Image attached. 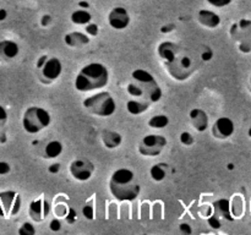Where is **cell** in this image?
<instances>
[{
  "mask_svg": "<svg viewBox=\"0 0 251 235\" xmlns=\"http://www.w3.org/2000/svg\"><path fill=\"white\" fill-rule=\"evenodd\" d=\"M110 193L119 202H131L140 196L141 185L136 174L129 168H119L113 171L108 183Z\"/></svg>",
  "mask_w": 251,
  "mask_h": 235,
  "instance_id": "1",
  "label": "cell"
},
{
  "mask_svg": "<svg viewBox=\"0 0 251 235\" xmlns=\"http://www.w3.org/2000/svg\"><path fill=\"white\" fill-rule=\"evenodd\" d=\"M109 82V70L102 63H90L83 66L75 77V90L92 92L104 88Z\"/></svg>",
  "mask_w": 251,
  "mask_h": 235,
  "instance_id": "2",
  "label": "cell"
},
{
  "mask_svg": "<svg viewBox=\"0 0 251 235\" xmlns=\"http://www.w3.org/2000/svg\"><path fill=\"white\" fill-rule=\"evenodd\" d=\"M83 108L98 118H109L117 112V103L109 92L100 91L90 95L82 102Z\"/></svg>",
  "mask_w": 251,
  "mask_h": 235,
  "instance_id": "3",
  "label": "cell"
},
{
  "mask_svg": "<svg viewBox=\"0 0 251 235\" xmlns=\"http://www.w3.org/2000/svg\"><path fill=\"white\" fill-rule=\"evenodd\" d=\"M51 117L47 109L42 107H29L22 117V127L29 135H36L50 125Z\"/></svg>",
  "mask_w": 251,
  "mask_h": 235,
  "instance_id": "4",
  "label": "cell"
},
{
  "mask_svg": "<svg viewBox=\"0 0 251 235\" xmlns=\"http://www.w3.org/2000/svg\"><path fill=\"white\" fill-rule=\"evenodd\" d=\"M131 78L142 86L145 93H146L147 100L151 104L159 102L162 99L163 92H162L161 86L158 85L154 76L150 71L145 70V69H135L131 72Z\"/></svg>",
  "mask_w": 251,
  "mask_h": 235,
  "instance_id": "5",
  "label": "cell"
},
{
  "mask_svg": "<svg viewBox=\"0 0 251 235\" xmlns=\"http://www.w3.org/2000/svg\"><path fill=\"white\" fill-rule=\"evenodd\" d=\"M167 72L176 81H185L196 71L193 58L181 51L172 63L164 64Z\"/></svg>",
  "mask_w": 251,
  "mask_h": 235,
  "instance_id": "6",
  "label": "cell"
},
{
  "mask_svg": "<svg viewBox=\"0 0 251 235\" xmlns=\"http://www.w3.org/2000/svg\"><path fill=\"white\" fill-rule=\"evenodd\" d=\"M168 141L163 135L150 134L142 137L137 146V151L144 157H157L162 153Z\"/></svg>",
  "mask_w": 251,
  "mask_h": 235,
  "instance_id": "7",
  "label": "cell"
},
{
  "mask_svg": "<svg viewBox=\"0 0 251 235\" xmlns=\"http://www.w3.org/2000/svg\"><path fill=\"white\" fill-rule=\"evenodd\" d=\"M22 198L16 191L6 190L0 192V217L10 218L21 211Z\"/></svg>",
  "mask_w": 251,
  "mask_h": 235,
  "instance_id": "8",
  "label": "cell"
},
{
  "mask_svg": "<svg viewBox=\"0 0 251 235\" xmlns=\"http://www.w3.org/2000/svg\"><path fill=\"white\" fill-rule=\"evenodd\" d=\"M69 171L75 180L83 183L92 178L93 173H95V165L88 159L77 158L71 162L69 165Z\"/></svg>",
  "mask_w": 251,
  "mask_h": 235,
  "instance_id": "9",
  "label": "cell"
},
{
  "mask_svg": "<svg viewBox=\"0 0 251 235\" xmlns=\"http://www.w3.org/2000/svg\"><path fill=\"white\" fill-rule=\"evenodd\" d=\"M41 80L44 83H51L58 80L63 73V64L61 60L56 56H49L44 65L41 69Z\"/></svg>",
  "mask_w": 251,
  "mask_h": 235,
  "instance_id": "10",
  "label": "cell"
},
{
  "mask_svg": "<svg viewBox=\"0 0 251 235\" xmlns=\"http://www.w3.org/2000/svg\"><path fill=\"white\" fill-rule=\"evenodd\" d=\"M51 211V206L46 198H36L31 201L28 206V215L33 222L41 223L49 215Z\"/></svg>",
  "mask_w": 251,
  "mask_h": 235,
  "instance_id": "11",
  "label": "cell"
},
{
  "mask_svg": "<svg viewBox=\"0 0 251 235\" xmlns=\"http://www.w3.org/2000/svg\"><path fill=\"white\" fill-rule=\"evenodd\" d=\"M130 15L124 6H115L108 14V24L113 29L123 31L130 24Z\"/></svg>",
  "mask_w": 251,
  "mask_h": 235,
  "instance_id": "12",
  "label": "cell"
},
{
  "mask_svg": "<svg viewBox=\"0 0 251 235\" xmlns=\"http://www.w3.org/2000/svg\"><path fill=\"white\" fill-rule=\"evenodd\" d=\"M234 121L230 118L221 117L213 122L211 132H212V136L216 137V139L227 140L234 134Z\"/></svg>",
  "mask_w": 251,
  "mask_h": 235,
  "instance_id": "13",
  "label": "cell"
},
{
  "mask_svg": "<svg viewBox=\"0 0 251 235\" xmlns=\"http://www.w3.org/2000/svg\"><path fill=\"white\" fill-rule=\"evenodd\" d=\"M181 53L180 47L176 43H173L171 41L161 42L157 47V55L163 61V64L172 63L179 54Z\"/></svg>",
  "mask_w": 251,
  "mask_h": 235,
  "instance_id": "14",
  "label": "cell"
},
{
  "mask_svg": "<svg viewBox=\"0 0 251 235\" xmlns=\"http://www.w3.org/2000/svg\"><path fill=\"white\" fill-rule=\"evenodd\" d=\"M189 118H190L191 125L194 126V129L199 132H203L208 129V115L201 108H194L189 113Z\"/></svg>",
  "mask_w": 251,
  "mask_h": 235,
  "instance_id": "15",
  "label": "cell"
},
{
  "mask_svg": "<svg viewBox=\"0 0 251 235\" xmlns=\"http://www.w3.org/2000/svg\"><path fill=\"white\" fill-rule=\"evenodd\" d=\"M20 53V47L11 39H0V60H14Z\"/></svg>",
  "mask_w": 251,
  "mask_h": 235,
  "instance_id": "16",
  "label": "cell"
},
{
  "mask_svg": "<svg viewBox=\"0 0 251 235\" xmlns=\"http://www.w3.org/2000/svg\"><path fill=\"white\" fill-rule=\"evenodd\" d=\"M198 21L201 26L206 27V28L215 29L221 24V17L215 11L203 9L198 12Z\"/></svg>",
  "mask_w": 251,
  "mask_h": 235,
  "instance_id": "17",
  "label": "cell"
},
{
  "mask_svg": "<svg viewBox=\"0 0 251 235\" xmlns=\"http://www.w3.org/2000/svg\"><path fill=\"white\" fill-rule=\"evenodd\" d=\"M213 213L217 214L221 219H227V220H233L234 219V215L232 213V205H230V201L228 198H220V200H216L212 203Z\"/></svg>",
  "mask_w": 251,
  "mask_h": 235,
  "instance_id": "18",
  "label": "cell"
},
{
  "mask_svg": "<svg viewBox=\"0 0 251 235\" xmlns=\"http://www.w3.org/2000/svg\"><path fill=\"white\" fill-rule=\"evenodd\" d=\"M91 42L90 36L83 32H70L64 36V43L70 48H81L83 46H87Z\"/></svg>",
  "mask_w": 251,
  "mask_h": 235,
  "instance_id": "19",
  "label": "cell"
},
{
  "mask_svg": "<svg viewBox=\"0 0 251 235\" xmlns=\"http://www.w3.org/2000/svg\"><path fill=\"white\" fill-rule=\"evenodd\" d=\"M100 137H102L103 144L108 149H115L123 143L122 135L117 131H112V130H104Z\"/></svg>",
  "mask_w": 251,
  "mask_h": 235,
  "instance_id": "20",
  "label": "cell"
},
{
  "mask_svg": "<svg viewBox=\"0 0 251 235\" xmlns=\"http://www.w3.org/2000/svg\"><path fill=\"white\" fill-rule=\"evenodd\" d=\"M150 107H151L150 103L141 99H136V98H132V99H129L126 102V110L131 115L144 114L145 112H147L150 109Z\"/></svg>",
  "mask_w": 251,
  "mask_h": 235,
  "instance_id": "21",
  "label": "cell"
},
{
  "mask_svg": "<svg viewBox=\"0 0 251 235\" xmlns=\"http://www.w3.org/2000/svg\"><path fill=\"white\" fill-rule=\"evenodd\" d=\"M70 20L74 24L77 26H86L87 24L92 22V15L87 9H81L78 7L77 10L71 12Z\"/></svg>",
  "mask_w": 251,
  "mask_h": 235,
  "instance_id": "22",
  "label": "cell"
},
{
  "mask_svg": "<svg viewBox=\"0 0 251 235\" xmlns=\"http://www.w3.org/2000/svg\"><path fill=\"white\" fill-rule=\"evenodd\" d=\"M63 143L58 140H53V141H49L48 143L44 147V157L48 159H54L58 158L61 153H63Z\"/></svg>",
  "mask_w": 251,
  "mask_h": 235,
  "instance_id": "23",
  "label": "cell"
},
{
  "mask_svg": "<svg viewBox=\"0 0 251 235\" xmlns=\"http://www.w3.org/2000/svg\"><path fill=\"white\" fill-rule=\"evenodd\" d=\"M167 168H168V165L164 163L153 164L150 169V176H151L152 180L156 181V183L163 181L167 178Z\"/></svg>",
  "mask_w": 251,
  "mask_h": 235,
  "instance_id": "24",
  "label": "cell"
},
{
  "mask_svg": "<svg viewBox=\"0 0 251 235\" xmlns=\"http://www.w3.org/2000/svg\"><path fill=\"white\" fill-rule=\"evenodd\" d=\"M147 125H149V127L154 130L164 129V127H167L169 125V118L167 117L166 114L153 115V117L147 121Z\"/></svg>",
  "mask_w": 251,
  "mask_h": 235,
  "instance_id": "25",
  "label": "cell"
},
{
  "mask_svg": "<svg viewBox=\"0 0 251 235\" xmlns=\"http://www.w3.org/2000/svg\"><path fill=\"white\" fill-rule=\"evenodd\" d=\"M179 140H180V143L183 144V146H186V147H190L195 143V137H194L193 134L189 131L181 132L180 136H179Z\"/></svg>",
  "mask_w": 251,
  "mask_h": 235,
  "instance_id": "26",
  "label": "cell"
},
{
  "mask_svg": "<svg viewBox=\"0 0 251 235\" xmlns=\"http://www.w3.org/2000/svg\"><path fill=\"white\" fill-rule=\"evenodd\" d=\"M19 234L20 235H34L36 234V228L32 224L31 222H25L22 223L21 227L19 228Z\"/></svg>",
  "mask_w": 251,
  "mask_h": 235,
  "instance_id": "27",
  "label": "cell"
},
{
  "mask_svg": "<svg viewBox=\"0 0 251 235\" xmlns=\"http://www.w3.org/2000/svg\"><path fill=\"white\" fill-rule=\"evenodd\" d=\"M82 214L87 220H93L95 219V215H96L95 207H93L91 203H86L82 208Z\"/></svg>",
  "mask_w": 251,
  "mask_h": 235,
  "instance_id": "28",
  "label": "cell"
},
{
  "mask_svg": "<svg viewBox=\"0 0 251 235\" xmlns=\"http://www.w3.org/2000/svg\"><path fill=\"white\" fill-rule=\"evenodd\" d=\"M207 224L210 225L212 229H220L222 227V222H221V218L217 214L212 213L210 217H207Z\"/></svg>",
  "mask_w": 251,
  "mask_h": 235,
  "instance_id": "29",
  "label": "cell"
},
{
  "mask_svg": "<svg viewBox=\"0 0 251 235\" xmlns=\"http://www.w3.org/2000/svg\"><path fill=\"white\" fill-rule=\"evenodd\" d=\"M85 32L90 37H96L100 33V27H98L97 24H93V22H90V24H86Z\"/></svg>",
  "mask_w": 251,
  "mask_h": 235,
  "instance_id": "30",
  "label": "cell"
},
{
  "mask_svg": "<svg viewBox=\"0 0 251 235\" xmlns=\"http://www.w3.org/2000/svg\"><path fill=\"white\" fill-rule=\"evenodd\" d=\"M211 6L215 7H226L232 4L233 0H206Z\"/></svg>",
  "mask_w": 251,
  "mask_h": 235,
  "instance_id": "31",
  "label": "cell"
},
{
  "mask_svg": "<svg viewBox=\"0 0 251 235\" xmlns=\"http://www.w3.org/2000/svg\"><path fill=\"white\" fill-rule=\"evenodd\" d=\"M65 219L68 222V224H74L77 220V212L74 208H69L68 213L65 215Z\"/></svg>",
  "mask_w": 251,
  "mask_h": 235,
  "instance_id": "32",
  "label": "cell"
},
{
  "mask_svg": "<svg viewBox=\"0 0 251 235\" xmlns=\"http://www.w3.org/2000/svg\"><path fill=\"white\" fill-rule=\"evenodd\" d=\"M61 227H63V224H61L60 219H58V218H54V219H51L50 223H49V229H50L51 232H60Z\"/></svg>",
  "mask_w": 251,
  "mask_h": 235,
  "instance_id": "33",
  "label": "cell"
},
{
  "mask_svg": "<svg viewBox=\"0 0 251 235\" xmlns=\"http://www.w3.org/2000/svg\"><path fill=\"white\" fill-rule=\"evenodd\" d=\"M212 58H213L212 49L208 48V47H205V48H203V50L201 51V59L207 63V61H210Z\"/></svg>",
  "mask_w": 251,
  "mask_h": 235,
  "instance_id": "34",
  "label": "cell"
},
{
  "mask_svg": "<svg viewBox=\"0 0 251 235\" xmlns=\"http://www.w3.org/2000/svg\"><path fill=\"white\" fill-rule=\"evenodd\" d=\"M179 232H180L181 234L190 235L193 234V228H191V225L189 224V223H181V224L179 225Z\"/></svg>",
  "mask_w": 251,
  "mask_h": 235,
  "instance_id": "35",
  "label": "cell"
},
{
  "mask_svg": "<svg viewBox=\"0 0 251 235\" xmlns=\"http://www.w3.org/2000/svg\"><path fill=\"white\" fill-rule=\"evenodd\" d=\"M69 207L64 205H58L55 208V215L56 217H65L66 213H68Z\"/></svg>",
  "mask_w": 251,
  "mask_h": 235,
  "instance_id": "36",
  "label": "cell"
},
{
  "mask_svg": "<svg viewBox=\"0 0 251 235\" xmlns=\"http://www.w3.org/2000/svg\"><path fill=\"white\" fill-rule=\"evenodd\" d=\"M11 170V166L6 162H0V175H6Z\"/></svg>",
  "mask_w": 251,
  "mask_h": 235,
  "instance_id": "37",
  "label": "cell"
},
{
  "mask_svg": "<svg viewBox=\"0 0 251 235\" xmlns=\"http://www.w3.org/2000/svg\"><path fill=\"white\" fill-rule=\"evenodd\" d=\"M50 24H51V16H50V15L46 14V15H43V16L41 17V26L48 27Z\"/></svg>",
  "mask_w": 251,
  "mask_h": 235,
  "instance_id": "38",
  "label": "cell"
},
{
  "mask_svg": "<svg viewBox=\"0 0 251 235\" xmlns=\"http://www.w3.org/2000/svg\"><path fill=\"white\" fill-rule=\"evenodd\" d=\"M7 120V112L1 104H0V124H4Z\"/></svg>",
  "mask_w": 251,
  "mask_h": 235,
  "instance_id": "39",
  "label": "cell"
},
{
  "mask_svg": "<svg viewBox=\"0 0 251 235\" xmlns=\"http://www.w3.org/2000/svg\"><path fill=\"white\" fill-rule=\"evenodd\" d=\"M174 29H176V24H164V26L161 27L162 33H169V32H173Z\"/></svg>",
  "mask_w": 251,
  "mask_h": 235,
  "instance_id": "40",
  "label": "cell"
},
{
  "mask_svg": "<svg viewBox=\"0 0 251 235\" xmlns=\"http://www.w3.org/2000/svg\"><path fill=\"white\" fill-rule=\"evenodd\" d=\"M48 171L50 174H58L60 171V164L59 163H53L48 166Z\"/></svg>",
  "mask_w": 251,
  "mask_h": 235,
  "instance_id": "41",
  "label": "cell"
},
{
  "mask_svg": "<svg viewBox=\"0 0 251 235\" xmlns=\"http://www.w3.org/2000/svg\"><path fill=\"white\" fill-rule=\"evenodd\" d=\"M48 58H49V56L47 55V54H43V55H41V56H39V58H38V60H37V63H36V68L38 69V70H39V69H41L42 66L44 65V63H46V61H47V59H48Z\"/></svg>",
  "mask_w": 251,
  "mask_h": 235,
  "instance_id": "42",
  "label": "cell"
},
{
  "mask_svg": "<svg viewBox=\"0 0 251 235\" xmlns=\"http://www.w3.org/2000/svg\"><path fill=\"white\" fill-rule=\"evenodd\" d=\"M250 24H251V22L249 21V20L243 19V20H240L239 24H238V26H239L242 29H245L248 26H250Z\"/></svg>",
  "mask_w": 251,
  "mask_h": 235,
  "instance_id": "43",
  "label": "cell"
},
{
  "mask_svg": "<svg viewBox=\"0 0 251 235\" xmlns=\"http://www.w3.org/2000/svg\"><path fill=\"white\" fill-rule=\"evenodd\" d=\"M7 17V12L5 9H0V21H4Z\"/></svg>",
  "mask_w": 251,
  "mask_h": 235,
  "instance_id": "44",
  "label": "cell"
},
{
  "mask_svg": "<svg viewBox=\"0 0 251 235\" xmlns=\"http://www.w3.org/2000/svg\"><path fill=\"white\" fill-rule=\"evenodd\" d=\"M78 7H81V9H88V7H90V4H88L87 1L81 0V1H78Z\"/></svg>",
  "mask_w": 251,
  "mask_h": 235,
  "instance_id": "45",
  "label": "cell"
},
{
  "mask_svg": "<svg viewBox=\"0 0 251 235\" xmlns=\"http://www.w3.org/2000/svg\"><path fill=\"white\" fill-rule=\"evenodd\" d=\"M239 48H240V50L244 51V53H249L250 51V47L247 46V44H240Z\"/></svg>",
  "mask_w": 251,
  "mask_h": 235,
  "instance_id": "46",
  "label": "cell"
},
{
  "mask_svg": "<svg viewBox=\"0 0 251 235\" xmlns=\"http://www.w3.org/2000/svg\"><path fill=\"white\" fill-rule=\"evenodd\" d=\"M233 168H234V165H233L232 163H229V164H228V169H229V170H232Z\"/></svg>",
  "mask_w": 251,
  "mask_h": 235,
  "instance_id": "47",
  "label": "cell"
},
{
  "mask_svg": "<svg viewBox=\"0 0 251 235\" xmlns=\"http://www.w3.org/2000/svg\"><path fill=\"white\" fill-rule=\"evenodd\" d=\"M249 86H250V90H251V75H250V78H249Z\"/></svg>",
  "mask_w": 251,
  "mask_h": 235,
  "instance_id": "48",
  "label": "cell"
},
{
  "mask_svg": "<svg viewBox=\"0 0 251 235\" xmlns=\"http://www.w3.org/2000/svg\"><path fill=\"white\" fill-rule=\"evenodd\" d=\"M248 134H249V136L251 137V127L249 129V132H248Z\"/></svg>",
  "mask_w": 251,
  "mask_h": 235,
  "instance_id": "49",
  "label": "cell"
}]
</instances>
